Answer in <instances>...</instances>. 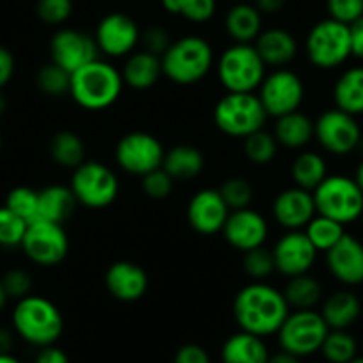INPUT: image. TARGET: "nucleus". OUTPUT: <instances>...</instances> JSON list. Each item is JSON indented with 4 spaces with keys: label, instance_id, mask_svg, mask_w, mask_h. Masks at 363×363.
I'll return each mask as SVG.
<instances>
[{
    "label": "nucleus",
    "instance_id": "1",
    "mask_svg": "<svg viewBox=\"0 0 363 363\" xmlns=\"http://www.w3.org/2000/svg\"><path fill=\"white\" fill-rule=\"evenodd\" d=\"M232 310L240 330L262 338L277 335L291 313L284 292L262 281L244 285L235 294Z\"/></svg>",
    "mask_w": 363,
    "mask_h": 363
},
{
    "label": "nucleus",
    "instance_id": "2",
    "mask_svg": "<svg viewBox=\"0 0 363 363\" xmlns=\"http://www.w3.org/2000/svg\"><path fill=\"white\" fill-rule=\"evenodd\" d=\"M121 72L111 62L96 59L72 73L69 96L86 111H104L114 106L123 91Z\"/></svg>",
    "mask_w": 363,
    "mask_h": 363
},
{
    "label": "nucleus",
    "instance_id": "3",
    "mask_svg": "<svg viewBox=\"0 0 363 363\" xmlns=\"http://www.w3.org/2000/svg\"><path fill=\"white\" fill-rule=\"evenodd\" d=\"M13 330L34 347L54 345L65 330V319L55 303L43 296L29 294L13 308Z\"/></svg>",
    "mask_w": 363,
    "mask_h": 363
},
{
    "label": "nucleus",
    "instance_id": "4",
    "mask_svg": "<svg viewBox=\"0 0 363 363\" xmlns=\"http://www.w3.org/2000/svg\"><path fill=\"white\" fill-rule=\"evenodd\" d=\"M162 75L177 86H194L214 66V48L205 38L189 34L178 38L160 57Z\"/></svg>",
    "mask_w": 363,
    "mask_h": 363
},
{
    "label": "nucleus",
    "instance_id": "5",
    "mask_svg": "<svg viewBox=\"0 0 363 363\" xmlns=\"http://www.w3.org/2000/svg\"><path fill=\"white\" fill-rule=\"evenodd\" d=\"M265 68L253 43H233L219 55L216 73L226 93H255L267 75Z\"/></svg>",
    "mask_w": 363,
    "mask_h": 363
},
{
    "label": "nucleus",
    "instance_id": "6",
    "mask_svg": "<svg viewBox=\"0 0 363 363\" xmlns=\"http://www.w3.org/2000/svg\"><path fill=\"white\" fill-rule=\"evenodd\" d=\"M315 211L340 225L358 221L363 216V193L354 178L345 174H328L312 191Z\"/></svg>",
    "mask_w": 363,
    "mask_h": 363
},
{
    "label": "nucleus",
    "instance_id": "7",
    "mask_svg": "<svg viewBox=\"0 0 363 363\" xmlns=\"http://www.w3.org/2000/svg\"><path fill=\"white\" fill-rule=\"evenodd\" d=\"M267 118L269 114L255 93H226L214 107L216 127L233 139H246L262 130Z\"/></svg>",
    "mask_w": 363,
    "mask_h": 363
},
{
    "label": "nucleus",
    "instance_id": "8",
    "mask_svg": "<svg viewBox=\"0 0 363 363\" xmlns=\"http://www.w3.org/2000/svg\"><path fill=\"white\" fill-rule=\"evenodd\" d=\"M69 189L77 203L86 208L100 211L114 203L120 193L116 173L107 164L86 160L73 169Z\"/></svg>",
    "mask_w": 363,
    "mask_h": 363
},
{
    "label": "nucleus",
    "instance_id": "9",
    "mask_svg": "<svg viewBox=\"0 0 363 363\" xmlns=\"http://www.w3.org/2000/svg\"><path fill=\"white\" fill-rule=\"evenodd\" d=\"M305 54L319 69H335L351 57L349 26L326 18L308 30L305 40Z\"/></svg>",
    "mask_w": 363,
    "mask_h": 363
},
{
    "label": "nucleus",
    "instance_id": "10",
    "mask_svg": "<svg viewBox=\"0 0 363 363\" xmlns=\"http://www.w3.org/2000/svg\"><path fill=\"white\" fill-rule=\"evenodd\" d=\"M330 333L326 320L320 312L313 310H296L291 312L278 330V344L284 351L305 358L315 354L323 347L326 335Z\"/></svg>",
    "mask_w": 363,
    "mask_h": 363
},
{
    "label": "nucleus",
    "instance_id": "11",
    "mask_svg": "<svg viewBox=\"0 0 363 363\" xmlns=\"http://www.w3.org/2000/svg\"><path fill=\"white\" fill-rule=\"evenodd\" d=\"M20 247L33 264L41 267H54L68 257L69 239L65 226L59 223L36 219L27 226Z\"/></svg>",
    "mask_w": 363,
    "mask_h": 363
},
{
    "label": "nucleus",
    "instance_id": "12",
    "mask_svg": "<svg viewBox=\"0 0 363 363\" xmlns=\"http://www.w3.org/2000/svg\"><path fill=\"white\" fill-rule=\"evenodd\" d=\"M313 139L324 152L345 157L354 152L362 143V127L356 116L344 111L328 109L313 121Z\"/></svg>",
    "mask_w": 363,
    "mask_h": 363
},
{
    "label": "nucleus",
    "instance_id": "13",
    "mask_svg": "<svg viewBox=\"0 0 363 363\" xmlns=\"http://www.w3.org/2000/svg\"><path fill=\"white\" fill-rule=\"evenodd\" d=\"M258 99L269 116L280 118L299 111L305 100V84L292 69L277 68L265 75L258 87Z\"/></svg>",
    "mask_w": 363,
    "mask_h": 363
},
{
    "label": "nucleus",
    "instance_id": "14",
    "mask_svg": "<svg viewBox=\"0 0 363 363\" xmlns=\"http://www.w3.org/2000/svg\"><path fill=\"white\" fill-rule=\"evenodd\" d=\"M162 143L148 132H128L118 141L114 150L116 164L128 174L145 177L152 171L162 167L164 160Z\"/></svg>",
    "mask_w": 363,
    "mask_h": 363
},
{
    "label": "nucleus",
    "instance_id": "15",
    "mask_svg": "<svg viewBox=\"0 0 363 363\" xmlns=\"http://www.w3.org/2000/svg\"><path fill=\"white\" fill-rule=\"evenodd\" d=\"M96 47L107 57H127L141 41V30L135 20L125 13H109L96 26Z\"/></svg>",
    "mask_w": 363,
    "mask_h": 363
},
{
    "label": "nucleus",
    "instance_id": "16",
    "mask_svg": "<svg viewBox=\"0 0 363 363\" xmlns=\"http://www.w3.org/2000/svg\"><path fill=\"white\" fill-rule=\"evenodd\" d=\"M100 55L95 38L77 29H59L50 40V61L72 75Z\"/></svg>",
    "mask_w": 363,
    "mask_h": 363
},
{
    "label": "nucleus",
    "instance_id": "17",
    "mask_svg": "<svg viewBox=\"0 0 363 363\" xmlns=\"http://www.w3.org/2000/svg\"><path fill=\"white\" fill-rule=\"evenodd\" d=\"M272 257L278 272L287 278H294L310 272L317 260V250L303 230H291L272 246Z\"/></svg>",
    "mask_w": 363,
    "mask_h": 363
},
{
    "label": "nucleus",
    "instance_id": "18",
    "mask_svg": "<svg viewBox=\"0 0 363 363\" xmlns=\"http://www.w3.org/2000/svg\"><path fill=\"white\" fill-rule=\"evenodd\" d=\"M221 233L233 250L246 253L264 246L269 235V225L260 212L247 207L230 212Z\"/></svg>",
    "mask_w": 363,
    "mask_h": 363
},
{
    "label": "nucleus",
    "instance_id": "19",
    "mask_svg": "<svg viewBox=\"0 0 363 363\" xmlns=\"http://www.w3.org/2000/svg\"><path fill=\"white\" fill-rule=\"evenodd\" d=\"M230 212L218 189H201L187 203V223L201 235H216L223 232Z\"/></svg>",
    "mask_w": 363,
    "mask_h": 363
},
{
    "label": "nucleus",
    "instance_id": "20",
    "mask_svg": "<svg viewBox=\"0 0 363 363\" xmlns=\"http://www.w3.org/2000/svg\"><path fill=\"white\" fill-rule=\"evenodd\" d=\"M315 216L317 211L313 194L301 187H287V189L280 191L272 201V218L285 232L305 230Z\"/></svg>",
    "mask_w": 363,
    "mask_h": 363
},
{
    "label": "nucleus",
    "instance_id": "21",
    "mask_svg": "<svg viewBox=\"0 0 363 363\" xmlns=\"http://www.w3.org/2000/svg\"><path fill=\"white\" fill-rule=\"evenodd\" d=\"M326 265L331 277L344 287L363 284V242L345 233L326 253Z\"/></svg>",
    "mask_w": 363,
    "mask_h": 363
},
{
    "label": "nucleus",
    "instance_id": "22",
    "mask_svg": "<svg viewBox=\"0 0 363 363\" xmlns=\"http://www.w3.org/2000/svg\"><path fill=\"white\" fill-rule=\"evenodd\" d=\"M107 292L121 303L139 301L148 291V274L139 264L118 260L109 265L104 278Z\"/></svg>",
    "mask_w": 363,
    "mask_h": 363
},
{
    "label": "nucleus",
    "instance_id": "23",
    "mask_svg": "<svg viewBox=\"0 0 363 363\" xmlns=\"http://www.w3.org/2000/svg\"><path fill=\"white\" fill-rule=\"evenodd\" d=\"M253 45L265 66H272V68H284L291 65L298 55V41L292 36V33L281 27L262 30Z\"/></svg>",
    "mask_w": 363,
    "mask_h": 363
},
{
    "label": "nucleus",
    "instance_id": "24",
    "mask_svg": "<svg viewBox=\"0 0 363 363\" xmlns=\"http://www.w3.org/2000/svg\"><path fill=\"white\" fill-rule=\"evenodd\" d=\"M320 315L330 330H349L362 315V301L352 291L342 289L324 299Z\"/></svg>",
    "mask_w": 363,
    "mask_h": 363
},
{
    "label": "nucleus",
    "instance_id": "25",
    "mask_svg": "<svg viewBox=\"0 0 363 363\" xmlns=\"http://www.w3.org/2000/svg\"><path fill=\"white\" fill-rule=\"evenodd\" d=\"M121 77H123L125 86L135 91H146L155 86L162 77V62H160V57L146 50L132 52L125 59Z\"/></svg>",
    "mask_w": 363,
    "mask_h": 363
},
{
    "label": "nucleus",
    "instance_id": "26",
    "mask_svg": "<svg viewBox=\"0 0 363 363\" xmlns=\"http://www.w3.org/2000/svg\"><path fill=\"white\" fill-rule=\"evenodd\" d=\"M269 356L264 338L242 330L230 335L221 347V363H267Z\"/></svg>",
    "mask_w": 363,
    "mask_h": 363
},
{
    "label": "nucleus",
    "instance_id": "27",
    "mask_svg": "<svg viewBox=\"0 0 363 363\" xmlns=\"http://www.w3.org/2000/svg\"><path fill=\"white\" fill-rule=\"evenodd\" d=\"M162 169L174 182H189L205 169V155L193 145H177L164 153Z\"/></svg>",
    "mask_w": 363,
    "mask_h": 363
},
{
    "label": "nucleus",
    "instance_id": "28",
    "mask_svg": "<svg viewBox=\"0 0 363 363\" xmlns=\"http://www.w3.org/2000/svg\"><path fill=\"white\" fill-rule=\"evenodd\" d=\"M272 135L278 145L285 146V148L301 150L308 146L313 139V120L301 111L284 114V116L277 118Z\"/></svg>",
    "mask_w": 363,
    "mask_h": 363
},
{
    "label": "nucleus",
    "instance_id": "29",
    "mask_svg": "<svg viewBox=\"0 0 363 363\" xmlns=\"http://www.w3.org/2000/svg\"><path fill=\"white\" fill-rule=\"evenodd\" d=\"M335 107L351 116L363 114V66H352L340 73L333 86Z\"/></svg>",
    "mask_w": 363,
    "mask_h": 363
},
{
    "label": "nucleus",
    "instance_id": "30",
    "mask_svg": "<svg viewBox=\"0 0 363 363\" xmlns=\"http://www.w3.org/2000/svg\"><path fill=\"white\" fill-rule=\"evenodd\" d=\"M226 34L233 43H255L262 33V13L253 4H235L225 16Z\"/></svg>",
    "mask_w": 363,
    "mask_h": 363
},
{
    "label": "nucleus",
    "instance_id": "31",
    "mask_svg": "<svg viewBox=\"0 0 363 363\" xmlns=\"http://www.w3.org/2000/svg\"><path fill=\"white\" fill-rule=\"evenodd\" d=\"M77 200L69 186H48L40 191V205H38V219L52 223L68 221L77 208Z\"/></svg>",
    "mask_w": 363,
    "mask_h": 363
},
{
    "label": "nucleus",
    "instance_id": "32",
    "mask_svg": "<svg viewBox=\"0 0 363 363\" xmlns=\"http://www.w3.org/2000/svg\"><path fill=\"white\" fill-rule=\"evenodd\" d=\"M328 177V162L320 153L301 152L291 164V178L296 187L310 191L319 187L320 182Z\"/></svg>",
    "mask_w": 363,
    "mask_h": 363
},
{
    "label": "nucleus",
    "instance_id": "33",
    "mask_svg": "<svg viewBox=\"0 0 363 363\" xmlns=\"http://www.w3.org/2000/svg\"><path fill=\"white\" fill-rule=\"evenodd\" d=\"M52 160L65 169H77L86 162V145L82 138L72 130H61L50 139L48 146Z\"/></svg>",
    "mask_w": 363,
    "mask_h": 363
},
{
    "label": "nucleus",
    "instance_id": "34",
    "mask_svg": "<svg viewBox=\"0 0 363 363\" xmlns=\"http://www.w3.org/2000/svg\"><path fill=\"white\" fill-rule=\"evenodd\" d=\"M289 306L294 310H313L323 301V285L310 272L289 278L284 291Z\"/></svg>",
    "mask_w": 363,
    "mask_h": 363
},
{
    "label": "nucleus",
    "instance_id": "35",
    "mask_svg": "<svg viewBox=\"0 0 363 363\" xmlns=\"http://www.w3.org/2000/svg\"><path fill=\"white\" fill-rule=\"evenodd\" d=\"M303 232L306 233V237H308L310 242L313 244L317 253H320V251H323V253H328V251L345 235V226L333 221V219L317 214L315 218L306 225V228L303 230Z\"/></svg>",
    "mask_w": 363,
    "mask_h": 363
},
{
    "label": "nucleus",
    "instance_id": "36",
    "mask_svg": "<svg viewBox=\"0 0 363 363\" xmlns=\"http://www.w3.org/2000/svg\"><path fill=\"white\" fill-rule=\"evenodd\" d=\"M319 352L328 363H349L358 356V344L347 330H330Z\"/></svg>",
    "mask_w": 363,
    "mask_h": 363
},
{
    "label": "nucleus",
    "instance_id": "37",
    "mask_svg": "<svg viewBox=\"0 0 363 363\" xmlns=\"http://www.w3.org/2000/svg\"><path fill=\"white\" fill-rule=\"evenodd\" d=\"M162 8L171 15L184 16L187 22L205 23L214 18L218 2L216 0H160Z\"/></svg>",
    "mask_w": 363,
    "mask_h": 363
},
{
    "label": "nucleus",
    "instance_id": "38",
    "mask_svg": "<svg viewBox=\"0 0 363 363\" xmlns=\"http://www.w3.org/2000/svg\"><path fill=\"white\" fill-rule=\"evenodd\" d=\"M242 141L244 155H246V159L250 162L257 164V166L271 164L274 160V157H277L278 146H280L277 139H274V135H272V132H267L265 128L247 135Z\"/></svg>",
    "mask_w": 363,
    "mask_h": 363
},
{
    "label": "nucleus",
    "instance_id": "39",
    "mask_svg": "<svg viewBox=\"0 0 363 363\" xmlns=\"http://www.w3.org/2000/svg\"><path fill=\"white\" fill-rule=\"evenodd\" d=\"M69 84H72V75L52 61L41 66L40 72L36 73L38 89L50 99L69 95Z\"/></svg>",
    "mask_w": 363,
    "mask_h": 363
},
{
    "label": "nucleus",
    "instance_id": "40",
    "mask_svg": "<svg viewBox=\"0 0 363 363\" xmlns=\"http://www.w3.org/2000/svg\"><path fill=\"white\" fill-rule=\"evenodd\" d=\"M38 205H40V191L20 186L9 191L4 207H8L13 214L22 218L23 221L33 223L38 219Z\"/></svg>",
    "mask_w": 363,
    "mask_h": 363
},
{
    "label": "nucleus",
    "instance_id": "41",
    "mask_svg": "<svg viewBox=\"0 0 363 363\" xmlns=\"http://www.w3.org/2000/svg\"><path fill=\"white\" fill-rule=\"evenodd\" d=\"M219 194L223 196L230 211H240L247 208L255 198V189L251 182L244 177H230L223 180L219 186Z\"/></svg>",
    "mask_w": 363,
    "mask_h": 363
},
{
    "label": "nucleus",
    "instance_id": "42",
    "mask_svg": "<svg viewBox=\"0 0 363 363\" xmlns=\"http://www.w3.org/2000/svg\"><path fill=\"white\" fill-rule=\"evenodd\" d=\"M242 267L244 272L251 280H265L277 271V265H274V257H272V250H267L265 246L255 247L244 253L242 258Z\"/></svg>",
    "mask_w": 363,
    "mask_h": 363
},
{
    "label": "nucleus",
    "instance_id": "43",
    "mask_svg": "<svg viewBox=\"0 0 363 363\" xmlns=\"http://www.w3.org/2000/svg\"><path fill=\"white\" fill-rule=\"evenodd\" d=\"M29 223L13 214L8 207H0V246L20 247Z\"/></svg>",
    "mask_w": 363,
    "mask_h": 363
},
{
    "label": "nucleus",
    "instance_id": "44",
    "mask_svg": "<svg viewBox=\"0 0 363 363\" xmlns=\"http://www.w3.org/2000/svg\"><path fill=\"white\" fill-rule=\"evenodd\" d=\"M36 15L47 26H62L73 15V0H38Z\"/></svg>",
    "mask_w": 363,
    "mask_h": 363
},
{
    "label": "nucleus",
    "instance_id": "45",
    "mask_svg": "<svg viewBox=\"0 0 363 363\" xmlns=\"http://www.w3.org/2000/svg\"><path fill=\"white\" fill-rule=\"evenodd\" d=\"M141 187H143V193L150 198V200H155V201H162L166 198L171 196L173 193V187H174V180L162 169L152 171V173L145 174L141 177Z\"/></svg>",
    "mask_w": 363,
    "mask_h": 363
},
{
    "label": "nucleus",
    "instance_id": "46",
    "mask_svg": "<svg viewBox=\"0 0 363 363\" xmlns=\"http://www.w3.org/2000/svg\"><path fill=\"white\" fill-rule=\"evenodd\" d=\"M0 284L4 287L6 296L15 301L27 298L33 292V277L26 269H9L8 272H4V277L0 278Z\"/></svg>",
    "mask_w": 363,
    "mask_h": 363
},
{
    "label": "nucleus",
    "instance_id": "47",
    "mask_svg": "<svg viewBox=\"0 0 363 363\" xmlns=\"http://www.w3.org/2000/svg\"><path fill=\"white\" fill-rule=\"evenodd\" d=\"M330 18L351 26L363 16V0H326Z\"/></svg>",
    "mask_w": 363,
    "mask_h": 363
},
{
    "label": "nucleus",
    "instance_id": "48",
    "mask_svg": "<svg viewBox=\"0 0 363 363\" xmlns=\"http://www.w3.org/2000/svg\"><path fill=\"white\" fill-rule=\"evenodd\" d=\"M141 43L145 47L143 50L150 52V54L157 55V57H162L167 48H169V45L173 43V40H171L169 33L164 27L152 26L145 33H141Z\"/></svg>",
    "mask_w": 363,
    "mask_h": 363
},
{
    "label": "nucleus",
    "instance_id": "49",
    "mask_svg": "<svg viewBox=\"0 0 363 363\" xmlns=\"http://www.w3.org/2000/svg\"><path fill=\"white\" fill-rule=\"evenodd\" d=\"M173 363H212L207 349L198 344H184L174 352Z\"/></svg>",
    "mask_w": 363,
    "mask_h": 363
},
{
    "label": "nucleus",
    "instance_id": "50",
    "mask_svg": "<svg viewBox=\"0 0 363 363\" xmlns=\"http://www.w3.org/2000/svg\"><path fill=\"white\" fill-rule=\"evenodd\" d=\"M16 61L15 55L9 48L0 45V91L4 89L9 82H11L13 75H15Z\"/></svg>",
    "mask_w": 363,
    "mask_h": 363
},
{
    "label": "nucleus",
    "instance_id": "51",
    "mask_svg": "<svg viewBox=\"0 0 363 363\" xmlns=\"http://www.w3.org/2000/svg\"><path fill=\"white\" fill-rule=\"evenodd\" d=\"M34 363H69V356L62 351L57 345H47V347H40Z\"/></svg>",
    "mask_w": 363,
    "mask_h": 363
},
{
    "label": "nucleus",
    "instance_id": "52",
    "mask_svg": "<svg viewBox=\"0 0 363 363\" xmlns=\"http://www.w3.org/2000/svg\"><path fill=\"white\" fill-rule=\"evenodd\" d=\"M349 36H351V57L363 61V16L349 26Z\"/></svg>",
    "mask_w": 363,
    "mask_h": 363
},
{
    "label": "nucleus",
    "instance_id": "53",
    "mask_svg": "<svg viewBox=\"0 0 363 363\" xmlns=\"http://www.w3.org/2000/svg\"><path fill=\"white\" fill-rule=\"evenodd\" d=\"M287 0H255V8L262 13V15H277L285 8Z\"/></svg>",
    "mask_w": 363,
    "mask_h": 363
},
{
    "label": "nucleus",
    "instance_id": "54",
    "mask_svg": "<svg viewBox=\"0 0 363 363\" xmlns=\"http://www.w3.org/2000/svg\"><path fill=\"white\" fill-rule=\"evenodd\" d=\"M15 344V335L11 333V330L0 326V354H9Z\"/></svg>",
    "mask_w": 363,
    "mask_h": 363
},
{
    "label": "nucleus",
    "instance_id": "55",
    "mask_svg": "<svg viewBox=\"0 0 363 363\" xmlns=\"http://www.w3.org/2000/svg\"><path fill=\"white\" fill-rule=\"evenodd\" d=\"M267 363H301V358H298V356H294V354H291V352L280 349L278 352H274V354L269 356Z\"/></svg>",
    "mask_w": 363,
    "mask_h": 363
},
{
    "label": "nucleus",
    "instance_id": "56",
    "mask_svg": "<svg viewBox=\"0 0 363 363\" xmlns=\"http://www.w3.org/2000/svg\"><path fill=\"white\" fill-rule=\"evenodd\" d=\"M354 180H356V184H358L359 189H362V193H363V160L358 164V167H356Z\"/></svg>",
    "mask_w": 363,
    "mask_h": 363
},
{
    "label": "nucleus",
    "instance_id": "57",
    "mask_svg": "<svg viewBox=\"0 0 363 363\" xmlns=\"http://www.w3.org/2000/svg\"><path fill=\"white\" fill-rule=\"evenodd\" d=\"M0 363H22V362L9 352V354H0Z\"/></svg>",
    "mask_w": 363,
    "mask_h": 363
},
{
    "label": "nucleus",
    "instance_id": "58",
    "mask_svg": "<svg viewBox=\"0 0 363 363\" xmlns=\"http://www.w3.org/2000/svg\"><path fill=\"white\" fill-rule=\"evenodd\" d=\"M8 296H6L4 292V287H2V284H0V312L6 308V305H8Z\"/></svg>",
    "mask_w": 363,
    "mask_h": 363
},
{
    "label": "nucleus",
    "instance_id": "59",
    "mask_svg": "<svg viewBox=\"0 0 363 363\" xmlns=\"http://www.w3.org/2000/svg\"><path fill=\"white\" fill-rule=\"evenodd\" d=\"M6 109H8V100H6L4 93L0 91V116L6 113Z\"/></svg>",
    "mask_w": 363,
    "mask_h": 363
},
{
    "label": "nucleus",
    "instance_id": "60",
    "mask_svg": "<svg viewBox=\"0 0 363 363\" xmlns=\"http://www.w3.org/2000/svg\"><path fill=\"white\" fill-rule=\"evenodd\" d=\"M349 363H363V356H356V358Z\"/></svg>",
    "mask_w": 363,
    "mask_h": 363
},
{
    "label": "nucleus",
    "instance_id": "61",
    "mask_svg": "<svg viewBox=\"0 0 363 363\" xmlns=\"http://www.w3.org/2000/svg\"><path fill=\"white\" fill-rule=\"evenodd\" d=\"M2 143L4 141H2V134H0V150H2Z\"/></svg>",
    "mask_w": 363,
    "mask_h": 363
}]
</instances>
